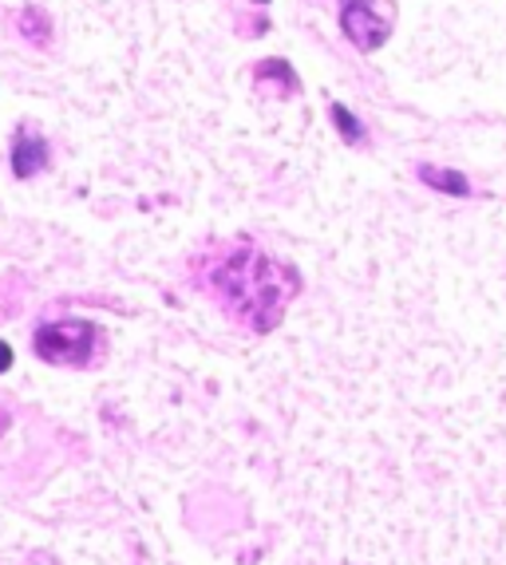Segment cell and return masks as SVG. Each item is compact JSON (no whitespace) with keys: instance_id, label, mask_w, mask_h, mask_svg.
<instances>
[{"instance_id":"6da1fadb","label":"cell","mask_w":506,"mask_h":565,"mask_svg":"<svg viewBox=\"0 0 506 565\" xmlns=\"http://www.w3.org/2000/svg\"><path fill=\"white\" fill-rule=\"evenodd\" d=\"M210 289L222 301V309L234 321L250 324L253 332H270L282 324L289 301L301 292V277L293 265L262 254L257 245H230L222 257H214L207 274Z\"/></svg>"},{"instance_id":"7a4b0ae2","label":"cell","mask_w":506,"mask_h":565,"mask_svg":"<svg viewBox=\"0 0 506 565\" xmlns=\"http://www.w3.org/2000/svg\"><path fill=\"white\" fill-rule=\"evenodd\" d=\"M95 324L92 321H52V324H40L36 337H32V349H36L40 360L48 364H67V367H80L92 360L95 352Z\"/></svg>"},{"instance_id":"3957f363","label":"cell","mask_w":506,"mask_h":565,"mask_svg":"<svg viewBox=\"0 0 506 565\" xmlns=\"http://www.w3.org/2000/svg\"><path fill=\"white\" fill-rule=\"evenodd\" d=\"M340 32H345L360 52H376L392 36V17L376 9L372 0H340Z\"/></svg>"},{"instance_id":"277c9868","label":"cell","mask_w":506,"mask_h":565,"mask_svg":"<svg viewBox=\"0 0 506 565\" xmlns=\"http://www.w3.org/2000/svg\"><path fill=\"white\" fill-rule=\"evenodd\" d=\"M52 162V147H48L44 135H36L32 127H17L9 142V167L17 179H32Z\"/></svg>"},{"instance_id":"5b68a950","label":"cell","mask_w":506,"mask_h":565,"mask_svg":"<svg viewBox=\"0 0 506 565\" xmlns=\"http://www.w3.org/2000/svg\"><path fill=\"white\" fill-rule=\"evenodd\" d=\"M253 79H257V87H270V95H282V99L293 92H301L297 72H293L285 60H262L257 72H253Z\"/></svg>"},{"instance_id":"8992f818","label":"cell","mask_w":506,"mask_h":565,"mask_svg":"<svg viewBox=\"0 0 506 565\" xmlns=\"http://www.w3.org/2000/svg\"><path fill=\"white\" fill-rule=\"evenodd\" d=\"M420 182L440 190V194H447V199H467L471 194L467 174H460V170H451V167H420Z\"/></svg>"},{"instance_id":"52a82bcc","label":"cell","mask_w":506,"mask_h":565,"mask_svg":"<svg viewBox=\"0 0 506 565\" xmlns=\"http://www.w3.org/2000/svg\"><path fill=\"white\" fill-rule=\"evenodd\" d=\"M328 119L337 122L340 139H345L348 147H360V142H365V122H360L357 115L348 111L345 104H328Z\"/></svg>"},{"instance_id":"ba28073f","label":"cell","mask_w":506,"mask_h":565,"mask_svg":"<svg viewBox=\"0 0 506 565\" xmlns=\"http://www.w3.org/2000/svg\"><path fill=\"white\" fill-rule=\"evenodd\" d=\"M17 29L24 32L32 44H48V36H52V20H48L44 12L36 9V4H29V9H20Z\"/></svg>"},{"instance_id":"9c48e42d","label":"cell","mask_w":506,"mask_h":565,"mask_svg":"<svg viewBox=\"0 0 506 565\" xmlns=\"http://www.w3.org/2000/svg\"><path fill=\"white\" fill-rule=\"evenodd\" d=\"M9 367H12V349L4 344V340H0V376H4Z\"/></svg>"},{"instance_id":"30bf717a","label":"cell","mask_w":506,"mask_h":565,"mask_svg":"<svg viewBox=\"0 0 506 565\" xmlns=\"http://www.w3.org/2000/svg\"><path fill=\"white\" fill-rule=\"evenodd\" d=\"M253 4H270V0H253Z\"/></svg>"}]
</instances>
